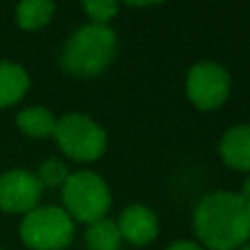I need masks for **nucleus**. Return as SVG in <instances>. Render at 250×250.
I'll list each match as a JSON object with an SVG mask.
<instances>
[{
  "instance_id": "nucleus-3",
  "label": "nucleus",
  "mask_w": 250,
  "mask_h": 250,
  "mask_svg": "<svg viewBox=\"0 0 250 250\" xmlns=\"http://www.w3.org/2000/svg\"><path fill=\"white\" fill-rule=\"evenodd\" d=\"M62 202L70 220L90 226L105 217L112 195L105 180L95 171H75L62 187Z\"/></svg>"
},
{
  "instance_id": "nucleus-19",
  "label": "nucleus",
  "mask_w": 250,
  "mask_h": 250,
  "mask_svg": "<svg viewBox=\"0 0 250 250\" xmlns=\"http://www.w3.org/2000/svg\"><path fill=\"white\" fill-rule=\"evenodd\" d=\"M0 250H2V248H0Z\"/></svg>"
},
{
  "instance_id": "nucleus-15",
  "label": "nucleus",
  "mask_w": 250,
  "mask_h": 250,
  "mask_svg": "<svg viewBox=\"0 0 250 250\" xmlns=\"http://www.w3.org/2000/svg\"><path fill=\"white\" fill-rule=\"evenodd\" d=\"M83 11L88 13L95 24H108L119 11V2L112 0H90V2H83Z\"/></svg>"
},
{
  "instance_id": "nucleus-11",
  "label": "nucleus",
  "mask_w": 250,
  "mask_h": 250,
  "mask_svg": "<svg viewBox=\"0 0 250 250\" xmlns=\"http://www.w3.org/2000/svg\"><path fill=\"white\" fill-rule=\"evenodd\" d=\"M18 127H20L22 134L31 138H46L53 136L55 132L57 119L51 110L42 108V105H33V108H24L16 119Z\"/></svg>"
},
{
  "instance_id": "nucleus-18",
  "label": "nucleus",
  "mask_w": 250,
  "mask_h": 250,
  "mask_svg": "<svg viewBox=\"0 0 250 250\" xmlns=\"http://www.w3.org/2000/svg\"><path fill=\"white\" fill-rule=\"evenodd\" d=\"M242 250H250V242L246 244V246H242Z\"/></svg>"
},
{
  "instance_id": "nucleus-5",
  "label": "nucleus",
  "mask_w": 250,
  "mask_h": 250,
  "mask_svg": "<svg viewBox=\"0 0 250 250\" xmlns=\"http://www.w3.org/2000/svg\"><path fill=\"white\" fill-rule=\"evenodd\" d=\"M75 237V222L62 207H35L20 222V239L31 250H64Z\"/></svg>"
},
{
  "instance_id": "nucleus-2",
  "label": "nucleus",
  "mask_w": 250,
  "mask_h": 250,
  "mask_svg": "<svg viewBox=\"0 0 250 250\" xmlns=\"http://www.w3.org/2000/svg\"><path fill=\"white\" fill-rule=\"evenodd\" d=\"M119 40L108 24H83L68 35L60 51V64L75 77H97L117 57Z\"/></svg>"
},
{
  "instance_id": "nucleus-14",
  "label": "nucleus",
  "mask_w": 250,
  "mask_h": 250,
  "mask_svg": "<svg viewBox=\"0 0 250 250\" xmlns=\"http://www.w3.org/2000/svg\"><path fill=\"white\" fill-rule=\"evenodd\" d=\"M70 171L66 167V163L62 158H46L42 165H40L35 178L40 180V185L48 187V189H57V187H64V182L68 180Z\"/></svg>"
},
{
  "instance_id": "nucleus-4",
  "label": "nucleus",
  "mask_w": 250,
  "mask_h": 250,
  "mask_svg": "<svg viewBox=\"0 0 250 250\" xmlns=\"http://www.w3.org/2000/svg\"><path fill=\"white\" fill-rule=\"evenodd\" d=\"M57 147L62 154L77 163H92L104 156L108 147V134L95 119L88 114L70 112L57 119L55 132H53Z\"/></svg>"
},
{
  "instance_id": "nucleus-9",
  "label": "nucleus",
  "mask_w": 250,
  "mask_h": 250,
  "mask_svg": "<svg viewBox=\"0 0 250 250\" xmlns=\"http://www.w3.org/2000/svg\"><path fill=\"white\" fill-rule=\"evenodd\" d=\"M220 156L230 169L250 171V123L235 125L222 136Z\"/></svg>"
},
{
  "instance_id": "nucleus-16",
  "label": "nucleus",
  "mask_w": 250,
  "mask_h": 250,
  "mask_svg": "<svg viewBox=\"0 0 250 250\" xmlns=\"http://www.w3.org/2000/svg\"><path fill=\"white\" fill-rule=\"evenodd\" d=\"M167 250H204V248L200 246V244H195V242H185V239H182V242L171 244Z\"/></svg>"
},
{
  "instance_id": "nucleus-12",
  "label": "nucleus",
  "mask_w": 250,
  "mask_h": 250,
  "mask_svg": "<svg viewBox=\"0 0 250 250\" xmlns=\"http://www.w3.org/2000/svg\"><path fill=\"white\" fill-rule=\"evenodd\" d=\"M53 11L55 4L48 0H24L16 7V22L24 31H38L51 22Z\"/></svg>"
},
{
  "instance_id": "nucleus-17",
  "label": "nucleus",
  "mask_w": 250,
  "mask_h": 250,
  "mask_svg": "<svg viewBox=\"0 0 250 250\" xmlns=\"http://www.w3.org/2000/svg\"><path fill=\"white\" fill-rule=\"evenodd\" d=\"M239 195H242V198H244V200H246V202L250 204V176L246 178V180H244V187H242V193H239Z\"/></svg>"
},
{
  "instance_id": "nucleus-1",
  "label": "nucleus",
  "mask_w": 250,
  "mask_h": 250,
  "mask_svg": "<svg viewBox=\"0 0 250 250\" xmlns=\"http://www.w3.org/2000/svg\"><path fill=\"white\" fill-rule=\"evenodd\" d=\"M193 229L204 250H237L250 242V204L235 191H213L195 207Z\"/></svg>"
},
{
  "instance_id": "nucleus-8",
  "label": "nucleus",
  "mask_w": 250,
  "mask_h": 250,
  "mask_svg": "<svg viewBox=\"0 0 250 250\" xmlns=\"http://www.w3.org/2000/svg\"><path fill=\"white\" fill-rule=\"evenodd\" d=\"M117 229L121 233V239L129 242L132 246H145L158 235V217L145 204H132L121 211Z\"/></svg>"
},
{
  "instance_id": "nucleus-10",
  "label": "nucleus",
  "mask_w": 250,
  "mask_h": 250,
  "mask_svg": "<svg viewBox=\"0 0 250 250\" xmlns=\"http://www.w3.org/2000/svg\"><path fill=\"white\" fill-rule=\"evenodd\" d=\"M31 77L24 66L16 62H0V108H9L22 101L29 92Z\"/></svg>"
},
{
  "instance_id": "nucleus-7",
  "label": "nucleus",
  "mask_w": 250,
  "mask_h": 250,
  "mask_svg": "<svg viewBox=\"0 0 250 250\" xmlns=\"http://www.w3.org/2000/svg\"><path fill=\"white\" fill-rule=\"evenodd\" d=\"M42 195V185L35 173L26 169H9L0 173V211L26 215L33 211Z\"/></svg>"
},
{
  "instance_id": "nucleus-6",
  "label": "nucleus",
  "mask_w": 250,
  "mask_h": 250,
  "mask_svg": "<svg viewBox=\"0 0 250 250\" xmlns=\"http://www.w3.org/2000/svg\"><path fill=\"white\" fill-rule=\"evenodd\" d=\"M187 95L202 112H211L226 104L230 95V75L222 64L198 62L187 73Z\"/></svg>"
},
{
  "instance_id": "nucleus-13",
  "label": "nucleus",
  "mask_w": 250,
  "mask_h": 250,
  "mask_svg": "<svg viewBox=\"0 0 250 250\" xmlns=\"http://www.w3.org/2000/svg\"><path fill=\"white\" fill-rule=\"evenodd\" d=\"M121 233L117 229V222L99 220L86 229V246L88 250H119L121 248Z\"/></svg>"
}]
</instances>
